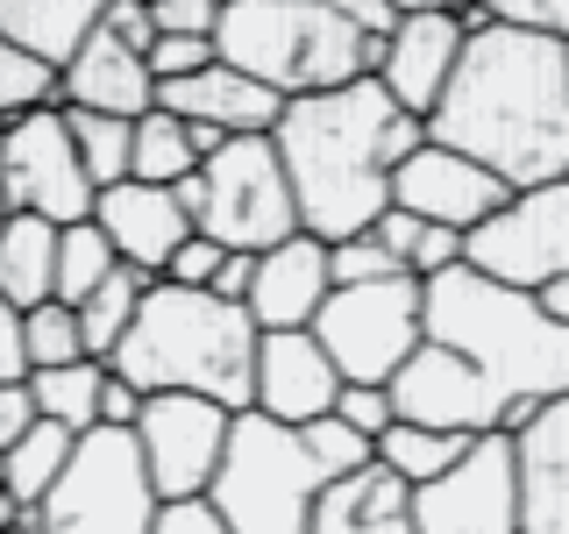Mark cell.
I'll list each match as a JSON object with an SVG mask.
<instances>
[{
    "mask_svg": "<svg viewBox=\"0 0 569 534\" xmlns=\"http://www.w3.org/2000/svg\"><path fill=\"white\" fill-rule=\"evenodd\" d=\"M427 136L506 178L512 192L569 178V43L512 22H470Z\"/></svg>",
    "mask_w": 569,
    "mask_h": 534,
    "instance_id": "1",
    "label": "cell"
},
{
    "mask_svg": "<svg viewBox=\"0 0 569 534\" xmlns=\"http://www.w3.org/2000/svg\"><path fill=\"white\" fill-rule=\"evenodd\" d=\"M271 142L299 200V228L342 243L378 228V214L391 207V171L427 142V121L406 115L378 79H356L313 100H284Z\"/></svg>",
    "mask_w": 569,
    "mask_h": 534,
    "instance_id": "2",
    "label": "cell"
},
{
    "mask_svg": "<svg viewBox=\"0 0 569 534\" xmlns=\"http://www.w3.org/2000/svg\"><path fill=\"white\" fill-rule=\"evenodd\" d=\"M107 370L129 378L142 399L150 392H200V399H221L228 414H242L249 378H257V320L221 293L157 278L136 307V328L107 356Z\"/></svg>",
    "mask_w": 569,
    "mask_h": 534,
    "instance_id": "3",
    "label": "cell"
},
{
    "mask_svg": "<svg viewBox=\"0 0 569 534\" xmlns=\"http://www.w3.org/2000/svg\"><path fill=\"white\" fill-rule=\"evenodd\" d=\"M427 343L456 349L498 399H569V320H548L533 293H512L470 264L427 278Z\"/></svg>",
    "mask_w": 569,
    "mask_h": 534,
    "instance_id": "4",
    "label": "cell"
},
{
    "mask_svg": "<svg viewBox=\"0 0 569 534\" xmlns=\"http://www.w3.org/2000/svg\"><path fill=\"white\" fill-rule=\"evenodd\" d=\"M213 58L271 86L278 100H313L378 71V43L342 22L335 0H228Z\"/></svg>",
    "mask_w": 569,
    "mask_h": 534,
    "instance_id": "5",
    "label": "cell"
},
{
    "mask_svg": "<svg viewBox=\"0 0 569 534\" xmlns=\"http://www.w3.org/2000/svg\"><path fill=\"white\" fill-rule=\"evenodd\" d=\"M320 463L307 456L299 427L263 421L257 406H242L228 421V456L213 471L207 498L221 506L228 534H307L313 527V498H320Z\"/></svg>",
    "mask_w": 569,
    "mask_h": 534,
    "instance_id": "6",
    "label": "cell"
},
{
    "mask_svg": "<svg viewBox=\"0 0 569 534\" xmlns=\"http://www.w3.org/2000/svg\"><path fill=\"white\" fill-rule=\"evenodd\" d=\"M178 207L192 214V228L213 236L221 249H278L284 236H299V200L284 186L278 142L271 136H236L207 157L186 186H171Z\"/></svg>",
    "mask_w": 569,
    "mask_h": 534,
    "instance_id": "7",
    "label": "cell"
},
{
    "mask_svg": "<svg viewBox=\"0 0 569 534\" xmlns=\"http://www.w3.org/2000/svg\"><path fill=\"white\" fill-rule=\"evenodd\" d=\"M157 485L142 471V449L129 427H86L58 485L36 498L29 527L36 534H150L157 521Z\"/></svg>",
    "mask_w": 569,
    "mask_h": 534,
    "instance_id": "8",
    "label": "cell"
},
{
    "mask_svg": "<svg viewBox=\"0 0 569 534\" xmlns=\"http://www.w3.org/2000/svg\"><path fill=\"white\" fill-rule=\"evenodd\" d=\"M420 299H427V285L413 271L378 278V285H335L328 307L313 314V343L328 349L342 385H391L399 378V364L427 343Z\"/></svg>",
    "mask_w": 569,
    "mask_h": 534,
    "instance_id": "9",
    "label": "cell"
},
{
    "mask_svg": "<svg viewBox=\"0 0 569 534\" xmlns=\"http://www.w3.org/2000/svg\"><path fill=\"white\" fill-rule=\"evenodd\" d=\"M0 200H8V214H36L50 228L93 221L100 186L79 165V142H71V121L58 100L0 121Z\"/></svg>",
    "mask_w": 569,
    "mask_h": 534,
    "instance_id": "10",
    "label": "cell"
},
{
    "mask_svg": "<svg viewBox=\"0 0 569 534\" xmlns=\"http://www.w3.org/2000/svg\"><path fill=\"white\" fill-rule=\"evenodd\" d=\"M462 264L512 285V293H541L548 278H562L569 271V178L512 192L485 228L462 236Z\"/></svg>",
    "mask_w": 569,
    "mask_h": 534,
    "instance_id": "11",
    "label": "cell"
},
{
    "mask_svg": "<svg viewBox=\"0 0 569 534\" xmlns=\"http://www.w3.org/2000/svg\"><path fill=\"white\" fill-rule=\"evenodd\" d=\"M420 534H520V449L512 435H477L456 471L413 485Z\"/></svg>",
    "mask_w": 569,
    "mask_h": 534,
    "instance_id": "12",
    "label": "cell"
},
{
    "mask_svg": "<svg viewBox=\"0 0 569 534\" xmlns=\"http://www.w3.org/2000/svg\"><path fill=\"white\" fill-rule=\"evenodd\" d=\"M228 406L221 399H200V392H150L136 414V449H142V471H150L157 498H207L213 471L228 456Z\"/></svg>",
    "mask_w": 569,
    "mask_h": 534,
    "instance_id": "13",
    "label": "cell"
},
{
    "mask_svg": "<svg viewBox=\"0 0 569 534\" xmlns=\"http://www.w3.org/2000/svg\"><path fill=\"white\" fill-rule=\"evenodd\" d=\"M506 200H512L506 178H491L485 165H470L462 150H449V142H435V136L391 171V207L420 214V221H435V228H456V236L485 228Z\"/></svg>",
    "mask_w": 569,
    "mask_h": 534,
    "instance_id": "14",
    "label": "cell"
},
{
    "mask_svg": "<svg viewBox=\"0 0 569 534\" xmlns=\"http://www.w3.org/2000/svg\"><path fill=\"white\" fill-rule=\"evenodd\" d=\"M385 392H391V414L420 421V427H456V435H491V427H506V399L441 343H420Z\"/></svg>",
    "mask_w": 569,
    "mask_h": 534,
    "instance_id": "15",
    "label": "cell"
},
{
    "mask_svg": "<svg viewBox=\"0 0 569 534\" xmlns=\"http://www.w3.org/2000/svg\"><path fill=\"white\" fill-rule=\"evenodd\" d=\"M335 392H342V370L328 364V349L313 343V328H278L257 335V378H249V406L263 421L307 427L320 414H335Z\"/></svg>",
    "mask_w": 569,
    "mask_h": 534,
    "instance_id": "16",
    "label": "cell"
},
{
    "mask_svg": "<svg viewBox=\"0 0 569 534\" xmlns=\"http://www.w3.org/2000/svg\"><path fill=\"white\" fill-rule=\"evenodd\" d=\"M462 43H470L462 14H399V29L378 43V71H370V79H378L406 115L427 121L435 100H441V86L456 79Z\"/></svg>",
    "mask_w": 569,
    "mask_h": 534,
    "instance_id": "17",
    "label": "cell"
},
{
    "mask_svg": "<svg viewBox=\"0 0 569 534\" xmlns=\"http://www.w3.org/2000/svg\"><path fill=\"white\" fill-rule=\"evenodd\" d=\"M93 221H100V236L114 243V257L129 264V271H142V278H164L171 271V249L186 243V236H200L192 214L178 207V192L171 186H142V178L107 186L100 200H93Z\"/></svg>",
    "mask_w": 569,
    "mask_h": 534,
    "instance_id": "18",
    "label": "cell"
},
{
    "mask_svg": "<svg viewBox=\"0 0 569 534\" xmlns=\"http://www.w3.org/2000/svg\"><path fill=\"white\" fill-rule=\"evenodd\" d=\"M157 107H164V115H178V121H192V129H213L221 142H236V136H271L278 115H284V100L271 93V86H257L249 71L221 65V58H213L207 71H192V79L157 86Z\"/></svg>",
    "mask_w": 569,
    "mask_h": 534,
    "instance_id": "19",
    "label": "cell"
},
{
    "mask_svg": "<svg viewBox=\"0 0 569 534\" xmlns=\"http://www.w3.org/2000/svg\"><path fill=\"white\" fill-rule=\"evenodd\" d=\"M335 293V271H328V243L320 236H284L278 249L257 257V285H249V320L257 335H278V328H313V314L328 307Z\"/></svg>",
    "mask_w": 569,
    "mask_h": 534,
    "instance_id": "20",
    "label": "cell"
},
{
    "mask_svg": "<svg viewBox=\"0 0 569 534\" xmlns=\"http://www.w3.org/2000/svg\"><path fill=\"white\" fill-rule=\"evenodd\" d=\"M58 107H86V115H114V121H142L157 107V79L129 43H114L107 29H93L58 71Z\"/></svg>",
    "mask_w": 569,
    "mask_h": 534,
    "instance_id": "21",
    "label": "cell"
},
{
    "mask_svg": "<svg viewBox=\"0 0 569 534\" xmlns=\"http://www.w3.org/2000/svg\"><path fill=\"white\" fill-rule=\"evenodd\" d=\"M520 534H569V399H548L520 435Z\"/></svg>",
    "mask_w": 569,
    "mask_h": 534,
    "instance_id": "22",
    "label": "cell"
},
{
    "mask_svg": "<svg viewBox=\"0 0 569 534\" xmlns=\"http://www.w3.org/2000/svg\"><path fill=\"white\" fill-rule=\"evenodd\" d=\"M307 534H420L413 527V485L391 477L378 456L349 477H328L313 498V527Z\"/></svg>",
    "mask_w": 569,
    "mask_h": 534,
    "instance_id": "23",
    "label": "cell"
},
{
    "mask_svg": "<svg viewBox=\"0 0 569 534\" xmlns=\"http://www.w3.org/2000/svg\"><path fill=\"white\" fill-rule=\"evenodd\" d=\"M107 0H0V36L14 50H29L36 65L64 71V58L100 29Z\"/></svg>",
    "mask_w": 569,
    "mask_h": 534,
    "instance_id": "24",
    "label": "cell"
},
{
    "mask_svg": "<svg viewBox=\"0 0 569 534\" xmlns=\"http://www.w3.org/2000/svg\"><path fill=\"white\" fill-rule=\"evenodd\" d=\"M0 299H14L22 314L58 299V228L36 221V214L0 221Z\"/></svg>",
    "mask_w": 569,
    "mask_h": 534,
    "instance_id": "25",
    "label": "cell"
},
{
    "mask_svg": "<svg viewBox=\"0 0 569 534\" xmlns=\"http://www.w3.org/2000/svg\"><path fill=\"white\" fill-rule=\"evenodd\" d=\"M71 449H79V435L58 421H36L22 442H14L8 456H0V492L14 498V513H36V498H43L50 485H58V471L71 463Z\"/></svg>",
    "mask_w": 569,
    "mask_h": 534,
    "instance_id": "26",
    "label": "cell"
},
{
    "mask_svg": "<svg viewBox=\"0 0 569 534\" xmlns=\"http://www.w3.org/2000/svg\"><path fill=\"white\" fill-rule=\"evenodd\" d=\"M100 385H107V364H100V356L29 370V399H36V414L58 421V427H71V435L100 427Z\"/></svg>",
    "mask_w": 569,
    "mask_h": 534,
    "instance_id": "27",
    "label": "cell"
},
{
    "mask_svg": "<svg viewBox=\"0 0 569 534\" xmlns=\"http://www.w3.org/2000/svg\"><path fill=\"white\" fill-rule=\"evenodd\" d=\"M477 435H456V427H420V421H391L378 435V463L391 477H406V485H427V477L456 471L462 456H470Z\"/></svg>",
    "mask_w": 569,
    "mask_h": 534,
    "instance_id": "28",
    "label": "cell"
},
{
    "mask_svg": "<svg viewBox=\"0 0 569 534\" xmlns=\"http://www.w3.org/2000/svg\"><path fill=\"white\" fill-rule=\"evenodd\" d=\"M157 278H142V271H129V264H114L93 293L79 299V328H86V356H114L121 349V335L136 328V307H142V293H150Z\"/></svg>",
    "mask_w": 569,
    "mask_h": 534,
    "instance_id": "29",
    "label": "cell"
},
{
    "mask_svg": "<svg viewBox=\"0 0 569 534\" xmlns=\"http://www.w3.org/2000/svg\"><path fill=\"white\" fill-rule=\"evenodd\" d=\"M192 171H200V142H192V129L178 115H164V107H150V115L136 121L129 178H142V186H186Z\"/></svg>",
    "mask_w": 569,
    "mask_h": 534,
    "instance_id": "30",
    "label": "cell"
},
{
    "mask_svg": "<svg viewBox=\"0 0 569 534\" xmlns=\"http://www.w3.org/2000/svg\"><path fill=\"white\" fill-rule=\"evenodd\" d=\"M71 121V142H79V165L86 178L107 192L129 178V157H136V121H114V115H86V107H64Z\"/></svg>",
    "mask_w": 569,
    "mask_h": 534,
    "instance_id": "31",
    "label": "cell"
},
{
    "mask_svg": "<svg viewBox=\"0 0 569 534\" xmlns=\"http://www.w3.org/2000/svg\"><path fill=\"white\" fill-rule=\"evenodd\" d=\"M114 243L100 236V221H71V228H58V299L64 307H79L93 285L114 271Z\"/></svg>",
    "mask_w": 569,
    "mask_h": 534,
    "instance_id": "32",
    "label": "cell"
},
{
    "mask_svg": "<svg viewBox=\"0 0 569 534\" xmlns=\"http://www.w3.org/2000/svg\"><path fill=\"white\" fill-rule=\"evenodd\" d=\"M22 349H29V370H43V364H79V356H86L79 307H64V299L29 307V314H22Z\"/></svg>",
    "mask_w": 569,
    "mask_h": 534,
    "instance_id": "33",
    "label": "cell"
},
{
    "mask_svg": "<svg viewBox=\"0 0 569 534\" xmlns=\"http://www.w3.org/2000/svg\"><path fill=\"white\" fill-rule=\"evenodd\" d=\"M299 442H307V456L320 463V477H349V471H363L370 456H378V442L370 435H356V427L342 414H320L299 427Z\"/></svg>",
    "mask_w": 569,
    "mask_h": 534,
    "instance_id": "34",
    "label": "cell"
},
{
    "mask_svg": "<svg viewBox=\"0 0 569 534\" xmlns=\"http://www.w3.org/2000/svg\"><path fill=\"white\" fill-rule=\"evenodd\" d=\"M50 93H58V71L36 65L29 50H14L8 36H0V121H8V115H29V107H43Z\"/></svg>",
    "mask_w": 569,
    "mask_h": 534,
    "instance_id": "35",
    "label": "cell"
},
{
    "mask_svg": "<svg viewBox=\"0 0 569 534\" xmlns=\"http://www.w3.org/2000/svg\"><path fill=\"white\" fill-rule=\"evenodd\" d=\"M328 271H335V285H378V278H399L406 264L378 243V228H363V236L328 243Z\"/></svg>",
    "mask_w": 569,
    "mask_h": 534,
    "instance_id": "36",
    "label": "cell"
},
{
    "mask_svg": "<svg viewBox=\"0 0 569 534\" xmlns=\"http://www.w3.org/2000/svg\"><path fill=\"white\" fill-rule=\"evenodd\" d=\"M462 14H477V22H512V29H541V36H562L569 43V0H470Z\"/></svg>",
    "mask_w": 569,
    "mask_h": 534,
    "instance_id": "37",
    "label": "cell"
},
{
    "mask_svg": "<svg viewBox=\"0 0 569 534\" xmlns=\"http://www.w3.org/2000/svg\"><path fill=\"white\" fill-rule=\"evenodd\" d=\"M142 65H150V79H157V86L192 79V71H207V65H213V36H157Z\"/></svg>",
    "mask_w": 569,
    "mask_h": 534,
    "instance_id": "38",
    "label": "cell"
},
{
    "mask_svg": "<svg viewBox=\"0 0 569 534\" xmlns=\"http://www.w3.org/2000/svg\"><path fill=\"white\" fill-rule=\"evenodd\" d=\"M456 264H462V236H456V228H435V221H420V228H413V249H406V271H413V278L427 285V278L456 271Z\"/></svg>",
    "mask_w": 569,
    "mask_h": 534,
    "instance_id": "39",
    "label": "cell"
},
{
    "mask_svg": "<svg viewBox=\"0 0 569 534\" xmlns=\"http://www.w3.org/2000/svg\"><path fill=\"white\" fill-rule=\"evenodd\" d=\"M335 414H342L356 435H370V442H378L385 427L399 421V414H391V392H385V385H342V392H335Z\"/></svg>",
    "mask_w": 569,
    "mask_h": 534,
    "instance_id": "40",
    "label": "cell"
},
{
    "mask_svg": "<svg viewBox=\"0 0 569 534\" xmlns=\"http://www.w3.org/2000/svg\"><path fill=\"white\" fill-rule=\"evenodd\" d=\"M100 29L114 36V43H129L136 58H150V43H157V14H150V0H107Z\"/></svg>",
    "mask_w": 569,
    "mask_h": 534,
    "instance_id": "41",
    "label": "cell"
},
{
    "mask_svg": "<svg viewBox=\"0 0 569 534\" xmlns=\"http://www.w3.org/2000/svg\"><path fill=\"white\" fill-rule=\"evenodd\" d=\"M150 534H228V521H221L213 498H164L157 521H150Z\"/></svg>",
    "mask_w": 569,
    "mask_h": 534,
    "instance_id": "42",
    "label": "cell"
},
{
    "mask_svg": "<svg viewBox=\"0 0 569 534\" xmlns=\"http://www.w3.org/2000/svg\"><path fill=\"white\" fill-rule=\"evenodd\" d=\"M157 36H213L221 29V0H150Z\"/></svg>",
    "mask_w": 569,
    "mask_h": 534,
    "instance_id": "43",
    "label": "cell"
},
{
    "mask_svg": "<svg viewBox=\"0 0 569 534\" xmlns=\"http://www.w3.org/2000/svg\"><path fill=\"white\" fill-rule=\"evenodd\" d=\"M221 257H228V249L221 243H213V236H186V243H178L171 249V285H200V293H207V285H213V271H221Z\"/></svg>",
    "mask_w": 569,
    "mask_h": 534,
    "instance_id": "44",
    "label": "cell"
},
{
    "mask_svg": "<svg viewBox=\"0 0 569 534\" xmlns=\"http://www.w3.org/2000/svg\"><path fill=\"white\" fill-rule=\"evenodd\" d=\"M36 421H43V414H36V399H29V378L22 385H0V456H8Z\"/></svg>",
    "mask_w": 569,
    "mask_h": 534,
    "instance_id": "45",
    "label": "cell"
},
{
    "mask_svg": "<svg viewBox=\"0 0 569 534\" xmlns=\"http://www.w3.org/2000/svg\"><path fill=\"white\" fill-rule=\"evenodd\" d=\"M29 378V349H22V307L0 299V385H22Z\"/></svg>",
    "mask_w": 569,
    "mask_h": 534,
    "instance_id": "46",
    "label": "cell"
},
{
    "mask_svg": "<svg viewBox=\"0 0 569 534\" xmlns=\"http://www.w3.org/2000/svg\"><path fill=\"white\" fill-rule=\"evenodd\" d=\"M249 285H257V249H228L207 293H221V299H236V307H249Z\"/></svg>",
    "mask_w": 569,
    "mask_h": 534,
    "instance_id": "47",
    "label": "cell"
},
{
    "mask_svg": "<svg viewBox=\"0 0 569 534\" xmlns=\"http://www.w3.org/2000/svg\"><path fill=\"white\" fill-rule=\"evenodd\" d=\"M335 8H342V22L363 29L370 43H385V36L399 29V8H391V0H335Z\"/></svg>",
    "mask_w": 569,
    "mask_h": 534,
    "instance_id": "48",
    "label": "cell"
},
{
    "mask_svg": "<svg viewBox=\"0 0 569 534\" xmlns=\"http://www.w3.org/2000/svg\"><path fill=\"white\" fill-rule=\"evenodd\" d=\"M136 414H142V392L107 370V385H100V427H136Z\"/></svg>",
    "mask_w": 569,
    "mask_h": 534,
    "instance_id": "49",
    "label": "cell"
},
{
    "mask_svg": "<svg viewBox=\"0 0 569 534\" xmlns=\"http://www.w3.org/2000/svg\"><path fill=\"white\" fill-rule=\"evenodd\" d=\"M533 299H541V314H548V320H569V271H562V278H548Z\"/></svg>",
    "mask_w": 569,
    "mask_h": 534,
    "instance_id": "50",
    "label": "cell"
},
{
    "mask_svg": "<svg viewBox=\"0 0 569 534\" xmlns=\"http://www.w3.org/2000/svg\"><path fill=\"white\" fill-rule=\"evenodd\" d=\"M391 8L399 14H462L470 0H391Z\"/></svg>",
    "mask_w": 569,
    "mask_h": 534,
    "instance_id": "51",
    "label": "cell"
},
{
    "mask_svg": "<svg viewBox=\"0 0 569 534\" xmlns=\"http://www.w3.org/2000/svg\"><path fill=\"white\" fill-rule=\"evenodd\" d=\"M14 521H22V513H14V498L0 492V527H14Z\"/></svg>",
    "mask_w": 569,
    "mask_h": 534,
    "instance_id": "52",
    "label": "cell"
},
{
    "mask_svg": "<svg viewBox=\"0 0 569 534\" xmlns=\"http://www.w3.org/2000/svg\"><path fill=\"white\" fill-rule=\"evenodd\" d=\"M0 534H36V527H29V513H22V521H14V527H0Z\"/></svg>",
    "mask_w": 569,
    "mask_h": 534,
    "instance_id": "53",
    "label": "cell"
},
{
    "mask_svg": "<svg viewBox=\"0 0 569 534\" xmlns=\"http://www.w3.org/2000/svg\"><path fill=\"white\" fill-rule=\"evenodd\" d=\"M0 221H8V200H0Z\"/></svg>",
    "mask_w": 569,
    "mask_h": 534,
    "instance_id": "54",
    "label": "cell"
}]
</instances>
